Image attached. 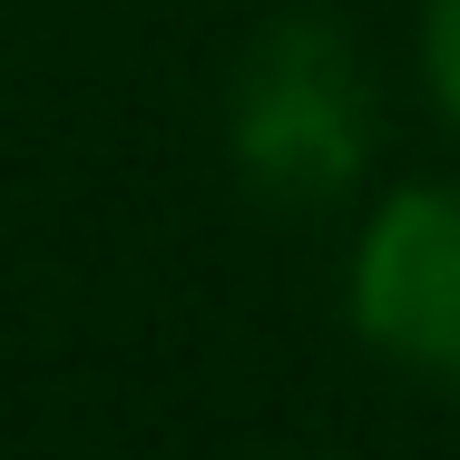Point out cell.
Returning <instances> with one entry per match:
<instances>
[{
  "mask_svg": "<svg viewBox=\"0 0 460 460\" xmlns=\"http://www.w3.org/2000/svg\"><path fill=\"white\" fill-rule=\"evenodd\" d=\"M235 157L284 206H323L363 167V69L323 20H284L245 59L235 89Z\"/></svg>",
  "mask_w": 460,
  "mask_h": 460,
  "instance_id": "cell-1",
  "label": "cell"
},
{
  "mask_svg": "<svg viewBox=\"0 0 460 460\" xmlns=\"http://www.w3.org/2000/svg\"><path fill=\"white\" fill-rule=\"evenodd\" d=\"M353 314L382 353L421 372H460V186H411L363 235Z\"/></svg>",
  "mask_w": 460,
  "mask_h": 460,
  "instance_id": "cell-2",
  "label": "cell"
},
{
  "mask_svg": "<svg viewBox=\"0 0 460 460\" xmlns=\"http://www.w3.org/2000/svg\"><path fill=\"white\" fill-rule=\"evenodd\" d=\"M431 79L460 108V0H431Z\"/></svg>",
  "mask_w": 460,
  "mask_h": 460,
  "instance_id": "cell-3",
  "label": "cell"
}]
</instances>
